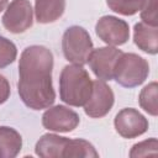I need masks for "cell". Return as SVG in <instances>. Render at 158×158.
Returning a JSON list of instances; mask_svg holds the SVG:
<instances>
[{
    "label": "cell",
    "mask_w": 158,
    "mask_h": 158,
    "mask_svg": "<svg viewBox=\"0 0 158 158\" xmlns=\"http://www.w3.org/2000/svg\"><path fill=\"white\" fill-rule=\"evenodd\" d=\"M53 54L44 46L26 47L19 60L17 91L22 102L32 110L48 109L56 100L52 84Z\"/></svg>",
    "instance_id": "6da1fadb"
},
{
    "label": "cell",
    "mask_w": 158,
    "mask_h": 158,
    "mask_svg": "<svg viewBox=\"0 0 158 158\" xmlns=\"http://www.w3.org/2000/svg\"><path fill=\"white\" fill-rule=\"evenodd\" d=\"M93 90L89 73L79 64L65 65L59 77V96L69 106H84Z\"/></svg>",
    "instance_id": "7a4b0ae2"
},
{
    "label": "cell",
    "mask_w": 158,
    "mask_h": 158,
    "mask_svg": "<svg viewBox=\"0 0 158 158\" xmlns=\"http://www.w3.org/2000/svg\"><path fill=\"white\" fill-rule=\"evenodd\" d=\"M149 74L148 62L136 53H123L117 58L114 67V79L123 88L141 85Z\"/></svg>",
    "instance_id": "3957f363"
},
{
    "label": "cell",
    "mask_w": 158,
    "mask_h": 158,
    "mask_svg": "<svg viewBox=\"0 0 158 158\" xmlns=\"http://www.w3.org/2000/svg\"><path fill=\"white\" fill-rule=\"evenodd\" d=\"M62 49L65 59L73 64L84 65L88 63L93 48V41L88 31L81 26H70L62 37Z\"/></svg>",
    "instance_id": "277c9868"
},
{
    "label": "cell",
    "mask_w": 158,
    "mask_h": 158,
    "mask_svg": "<svg viewBox=\"0 0 158 158\" xmlns=\"http://www.w3.org/2000/svg\"><path fill=\"white\" fill-rule=\"evenodd\" d=\"M1 22L11 33H22L33 23V10L30 0H12L2 15Z\"/></svg>",
    "instance_id": "5b68a950"
},
{
    "label": "cell",
    "mask_w": 158,
    "mask_h": 158,
    "mask_svg": "<svg viewBox=\"0 0 158 158\" xmlns=\"http://www.w3.org/2000/svg\"><path fill=\"white\" fill-rule=\"evenodd\" d=\"M96 36L107 46L125 44L130 38V27L125 20L106 15L98 20L95 25Z\"/></svg>",
    "instance_id": "8992f818"
},
{
    "label": "cell",
    "mask_w": 158,
    "mask_h": 158,
    "mask_svg": "<svg viewBox=\"0 0 158 158\" xmlns=\"http://www.w3.org/2000/svg\"><path fill=\"white\" fill-rule=\"evenodd\" d=\"M115 102V96L112 89L104 80L93 81V90L84 104V111L89 117L100 118L110 112Z\"/></svg>",
    "instance_id": "52a82bcc"
},
{
    "label": "cell",
    "mask_w": 158,
    "mask_h": 158,
    "mask_svg": "<svg viewBox=\"0 0 158 158\" xmlns=\"http://www.w3.org/2000/svg\"><path fill=\"white\" fill-rule=\"evenodd\" d=\"M122 54V51L114 47V46H106V47H99L96 49H93L88 63L95 77L100 80L107 81L114 79V67L117 60V58Z\"/></svg>",
    "instance_id": "ba28073f"
},
{
    "label": "cell",
    "mask_w": 158,
    "mask_h": 158,
    "mask_svg": "<svg viewBox=\"0 0 158 158\" xmlns=\"http://www.w3.org/2000/svg\"><path fill=\"white\" fill-rule=\"evenodd\" d=\"M79 122V115L63 105L49 106L42 115L43 127L53 132H70L77 128Z\"/></svg>",
    "instance_id": "9c48e42d"
},
{
    "label": "cell",
    "mask_w": 158,
    "mask_h": 158,
    "mask_svg": "<svg viewBox=\"0 0 158 158\" xmlns=\"http://www.w3.org/2000/svg\"><path fill=\"white\" fill-rule=\"evenodd\" d=\"M116 132L123 138H136L148 130V120L136 109L126 107L117 112L114 120Z\"/></svg>",
    "instance_id": "30bf717a"
},
{
    "label": "cell",
    "mask_w": 158,
    "mask_h": 158,
    "mask_svg": "<svg viewBox=\"0 0 158 158\" xmlns=\"http://www.w3.org/2000/svg\"><path fill=\"white\" fill-rule=\"evenodd\" d=\"M135 44L148 54L158 53V27L138 22L133 27Z\"/></svg>",
    "instance_id": "8fae6325"
},
{
    "label": "cell",
    "mask_w": 158,
    "mask_h": 158,
    "mask_svg": "<svg viewBox=\"0 0 158 158\" xmlns=\"http://www.w3.org/2000/svg\"><path fill=\"white\" fill-rule=\"evenodd\" d=\"M69 138L54 133H46L41 136L35 146V152L42 158H59L63 157L64 148Z\"/></svg>",
    "instance_id": "7c38bea8"
},
{
    "label": "cell",
    "mask_w": 158,
    "mask_h": 158,
    "mask_svg": "<svg viewBox=\"0 0 158 158\" xmlns=\"http://www.w3.org/2000/svg\"><path fill=\"white\" fill-rule=\"evenodd\" d=\"M65 10V0H35V15L38 23H51L60 19Z\"/></svg>",
    "instance_id": "4fadbf2b"
},
{
    "label": "cell",
    "mask_w": 158,
    "mask_h": 158,
    "mask_svg": "<svg viewBox=\"0 0 158 158\" xmlns=\"http://www.w3.org/2000/svg\"><path fill=\"white\" fill-rule=\"evenodd\" d=\"M22 148V137L12 127L0 126V158H14Z\"/></svg>",
    "instance_id": "5bb4252c"
},
{
    "label": "cell",
    "mask_w": 158,
    "mask_h": 158,
    "mask_svg": "<svg viewBox=\"0 0 158 158\" xmlns=\"http://www.w3.org/2000/svg\"><path fill=\"white\" fill-rule=\"evenodd\" d=\"M63 157L65 158H70V157H84V158H96L99 157V153L96 152V149L94 148V146L83 139V138H69L64 152H63Z\"/></svg>",
    "instance_id": "9a60e30c"
},
{
    "label": "cell",
    "mask_w": 158,
    "mask_h": 158,
    "mask_svg": "<svg viewBox=\"0 0 158 158\" xmlns=\"http://www.w3.org/2000/svg\"><path fill=\"white\" fill-rule=\"evenodd\" d=\"M157 89L158 85L156 81L149 83L148 85H146L138 96V102L139 106L148 112L152 116H157L158 115V106H157Z\"/></svg>",
    "instance_id": "2e32d148"
},
{
    "label": "cell",
    "mask_w": 158,
    "mask_h": 158,
    "mask_svg": "<svg viewBox=\"0 0 158 158\" xmlns=\"http://www.w3.org/2000/svg\"><path fill=\"white\" fill-rule=\"evenodd\" d=\"M146 0H106L110 10L123 16H132L137 14Z\"/></svg>",
    "instance_id": "e0dca14e"
},
{
    "label": "cell",
    "mask_w": 158,
    "mask_h": 158,
    "mask_svg": "<svg viewBox=\"0 0 158 158\" xmlns=\"http://www.w3.org/2000/svg\"><path fill=\"white\" fill-rule=\"evenodd\" d=\"M17 57V48L15 43L4 36H0V69L10 65Z\"/></svg>",
    "instance_id": "ac0fdd59"
},
{
    "label": "cell",
    "mask_w": 158,
    "mask_h": 158,
    "mask_svg": "<svg viewBox=\"0 0 158 158\" xmlns=\"http://www.w3.org/2000/svg\"><path fill=\"white\" fill-rule=\"evenodd\" d=\"M157 147H158L157 138H154V137L148 138L146 141H142V142L133 144L131 151H130V157L135 158V157H146L149 154H156Z\"/></svg>",
    "instance_id": "d6986e66"
},
{
    "label": "cell",
    "mask_w": 158,
    "mask_h": 158,
    "mask_svg": "<svg viewBox=\"0 0 158 158\" xmlns=\"http://www.w3.org/2000/svg\"><path fill=\"white\" fill-rule=\"evenodd\" d=\"M142 22L149 26H157V0H146L141 9Z\"/></svg>",
    "instance_id": "ffe728a7"
},
{
    "label": "cell",
    "mask_w": 158,
    "mask_h": 158,
    "mask_svg": "<svg viewBox=\"0 0 158 158\" xmlns=\"http://www.w3.org/2000/svg\"><path fill=\"white\" fill-rule=\"evenodd\" d=\"M10 93H11V89L7 79L0 74V105L4 104L10 98Z\"/></svg>",
    "instance_id": "44dd1931"
},
{
    "label": "cell",
    "mask_w": 158,
    "mask_h": 158,
    "mask_svg": "<svg viewBox=\"0 0 158 158\" xmlns=\"http://www.w3.org/2000/svg\"><path fill=\"white\" fill-rule=\"evenodd\" d=\"M7 5V0H0V12L6 7Z\"/></svg>",
    "instance_id": "7402d4cb"
}]
</instances>
